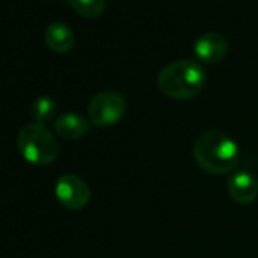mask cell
<instances>
[{
	"mask_svg": "<svg viewBox=\"0 0 258 258\" xmlns=\"http://www.w3.org/2000/svg\"><path fill=\"white\" fill-rule=\"evenodd\" d=\"M196 164L208 173H228L237 167L240 149L234 139L222 131H205L193 145Z\"/></svg>",
	"mask_w": 258,
	"mask_h": 258,
	"instance_id": "obj_1",
	"label": "cell"
},
{
	"mask_svg": "<svg viewBox=\"0 0 258 258\" xmlns=\"http://www.w3.org/2000/svg\"><path fill=\"white\" fill-rule=\"evenodd\" d=\"M207 82L204 67L193 59H179L164 66L157 78L158 88L170 99L188 100L196 97Z\"/></svg>",
	"mask_w": 258,
	"mask_h": 258,
	"instance_id": "obj_2",
	"label": "cell"
},
{
	"mask_svg": "<svg viewBox=\"0 0 258 258\" xmlns=\"http://www.w3.org/2000/svg\"><path fill=\"white\" fill-rule=\"evenodd\" d=\"M17 149L31 164L47 166L59 155V143L46 124L31 123L23 126L17 134Z\"/></svg>",
	"mask_w": 258,
	"mask_h": 258,
	"instance_id": "obj_3",
	"label": "cell"
},
{
	"mask_svg": "<svg viewBox=\"0 0 258 258\" xmlns=\"http://www.w3.org/2000/svg\"><path fill=\"white\" fill-rule=\"evenodd\" d=\"M126 111V100L123 94L114 90H105L94 94L88 103L90 123L99 127H106L118 123Z\"/></svg>",
	"mask_w": 258,
	"mask_h": 258,
	"instance_id": "obj_4",
	"label": "cell"
},
{
	"mask_svg": "<svg viewBox=\"0 0 258 258\" xmlns=\"http://www.w3.org/2000/svg\"><path fill=\"white\" fill-rule=\"evenodd\" d=\"M55 195L61 205L72 211H79L85 208L91 199L88 184L73 173H66L58 178L55 184Z\"/></svg>",
	"mask_w": 258,
	"mask_h": 258,
	"instance_id": "obj_5",
	"label": "cell"
},
{
	"mask_svg": "<svg viewBox=\"0 0 258 258\" xmlns=\"http://www.w3.org/2000/svg\"><path fill=\"white\" fill-rule=\"evenodd\" d=\"M193 52L196 58L205 64H216L228 52V41L226 38L214 31L202 34L193 46Z\"/></svg>",
	"mask_w": 258,
	"mask_h": 258,
	"instance_id": "obj_6",
	"label": "cell"
},
{
	"mask_svg": "<svg viewBox=\"0 0 258 258\" xmlns=\"http://www.w3.org/2000/svg\"><path fill=\"white\" fill-rule=\"evenodd\" d=\"M228 193L237 204H250L258 196V179L249 170H238L228 179Z\"/></svg>",
	"mask_w": 258,
	"mask_h": 258,
	"instance_id": "obj_7",
	"label": "cell"
},
{
	"mask_svg": "<svg viewBox=\"0 0 258 258\" xmlns=\"http://www.w3.org/2000/svg\"><path fill=\"white\" fill-rule=\"evenodd\" d=\"M90 129V121L76 112H64L55 121V131L66 140L82 139Z\"/></svg>",
	"mask_w": 258,
	"mask_h": 258,
	"instance_id": "obj_8",
	"label": "cell"
},
{
	"mask_svg": "<svg viewBox=\"0 0 258 258\" xmlns=\"http://www.w3.org/2000/svg\"><path fill=\"white\" fill-rule=\"evenodd\" d=\"M44 41L50 50L66 53L75 46V32L69 25L62 22H53L44 32Z\"/></svg>",
	"mask_w": 258,
	"mask_h": 258,
	"instance_id": "obj_9",
	"label": "cell"
},
{
	"mask_svg": "<svg viewBox=\"0 0 258 258\" xmlns=\"http://www.w3.org/2000/svg\"><path fill=\"white\" fill-rule=\"evenodd\" d=\"M31 114L37 123L46 124L50 120H53V117L56 114V102L49 96H40L32 102Z\"/></svg>",
	"mask_w": 258,
	"mask_h": 258,
	"instance_id": "obj_10",
	"label": "cell"
},
{
	"mask_svg": "<svg viewBox=\"0 0 258 258\" xmlns=\"http://www.w3.org/2000/svg\"><path fill=\"white\" fill-rule=\"evenodd\" d=\"M76 14L85 19H96L105 10V0H69Z\"/></svg>",
	"mask_w": 258,
	"mask_h": 258,
	"instance_id": "obj_11",
	"label": "cell"
}]
</instances>
